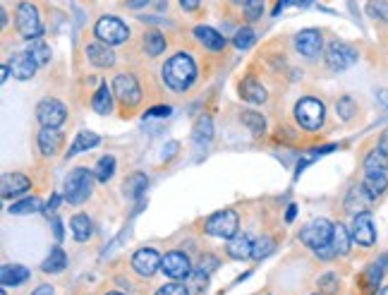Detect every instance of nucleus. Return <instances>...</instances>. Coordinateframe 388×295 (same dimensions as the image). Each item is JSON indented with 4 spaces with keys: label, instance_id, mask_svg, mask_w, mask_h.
I'll return each mask as SVG.
<instances>
[{
    "label": "nucleus",
    "instance_id": "1",
    "mask_svg": "<svg viewBox=\"0 0 388 295\" xmlns=\"http://www.w3.org/2000/svg\"><path fill=\"white\" fill-rule=\"evenodd\" d=\"M163 80L175 92H187L197 80V65L187 53H175V56L163 65Z\"/></svg>",
    "mask_w": 388,
    "mask_h": 295
},
{
    "label": "nucleus",
    "instance_id": "2",
    "mask_svg": "<svg viewBox=\"0 0 388 295\" xmlns=\"http://www.w3.org/2000/svg\"><path fill=\"white\" fill-rule=\"evenodd\" d=\"M365 190L369 192L372 200H377L379 195H384L388 188V156L381 149L367 154L365 159V180H362Z\"/></svg>",
    "mask_w": 388,
    "mask_h": 295
},
{
    "label": "nucleus",
    "instance_id": "3",
    "mask_svg": "<svg viewBox=\"0 0 388 295\" xmlns=\"http://www.w3.org/2000/svg\"><path fill=\"white\" fill-rule=\"evenodd\" d=\"M94 171H89V168H75V171H70V176L65 178V200L70 204H82L89 200V195H92L94 190Z\"/></svg>",
    "mask_w": 388,
    "mask_h": 295
},
{
    "label": "nucleus",
    "instance_id": "4",
    "mask_svg": "<svg viewBox=\"0 0 388 295\" xmlns=\"http://www.w3.org/2000/svg\"><path fill=\"white\" fill-rule=\"evenodd\" d=\"M238 226H240V219L233 209H223V212H216L206 219V233L214 238H223V240H233L238 236Z\"/></svg>",
    "mask_w": 388,
    "mask_h": 295
},
{
    "label": "nucleus",
    "instance_id": "5",
    "mask_svg": "<svg viewBox=\"0 0 388 295\" xmlns=\"http://www.w3.org/2000/svg\"><path fill=\"white\" fill-rule=\"evenodd\" d=\"M96 39L103 41V44L108 46H120L125 44L127 39H130V29H127V24L123 20H118V17H101L99 22H96Z\"/></svg>",
    "mask_w": 388,
    "mask_h": 295
},
{
    "label": "nucleus",
    "instance_id": "6",
    "mask_svg": "<svg viewBox=\"0 0 388 295\" xmlns=\"http://www.w3.org/2000/svg\"><path fill=\"white\" fill-rule=\"evenodd\" d=\"M324 116H326V108H324V104H321L319 99H312V96H307V99L297 101L295 120L305 130H319L321 125H324Z\"/></svg>",
    "mask_w": 388,
    "mask_h": 295
},
{
    "label": "nucleus",
    "instance_id": "7",
    "mask_svg": "<svg viewBox=\"0 0 388 295\" xmlns=\"http://www.w3.org/2000/svg\"><path fill=\"white\" fill-rule=\"evenodd\" d=\"M331 238H333V224L329 219H314L302 228L300 233V240L305 245H309L314 252L321 250V248H329L331 245Z\"/></svg>",
    "mask_w": 388,
    "mask_h": 295
},
{
    "label": "nucleus",
    "instance_id": "8",
    "mask_svg": "<svg viewBox=\"0 0 388 295\" xmlns=\"http://www.w3.org/2000/svg\"><path fill=\"white\" fill-rule=\"evenodd\" d=\"M15 17H17V29H20V34L27 41L39 39L41 32H44V24H41V17H39V10H36V5L20 3V5H17V15Z\"/></svg>",
    "mask_w": 388,
    "mask_h": 295
},
{
    "label": "nucleus",
    "instance_id": "9",
    "mask_svg": "<svg viewBox=\"0 0 388 295\" xmlns=\"http://www.w3.org/2000/svg\"><path fill=\"white\" fill-rule=\"evenodd\" d=\"M65 106L58 99H44L36 106V120L41 123V128H60L65 123Z\"/></svg>",
    "mask_w": 388,
    "mask_h": 295
},
{
    "label": "nucleus",
    "instance_id": "10",
    "mask_svg": "<svg viewBox=\"0 0 388 295\" xmlns=\"http://www.w3.org/2000/svg\"><path fill=\"white\" fill-rule=\"evenodd\" d=\"M326 63H329V68L336 70V72L348 70L350 65L357 63V51L350 44L333 41V44L329 46V53H326Z\"/></svg>",
    "mask_w": 388,
    "mask_h": 295
},
{
    "label": "nucleus",
    "instance_id": "11",
    "mask_svg": "<svg viewBox=\"0 0 388 295\" xmlns=\"http://www.w3.org/2000/svg\"><path fill=\"white\" fill-rule=\"evenodd\" d=\"M161 262L163 257L154 248H142L132 257V269H135L139 276H144V279H151V276L161 269Z\"/></svg>",
    "mask_w": 388,
    "mask_h": 295
},
{
    "label": "nucleus",
    "instance_id": "12",
    "mask_svg": "<svg viewBox=\"0 0 388 295\" xmlns=\"http://www.w3.org/2000/svg\"><path fill=\"white\" fill-rule=\"evenodd\" d=\"M113 94L123 101L125 106H137L142 101V89L132 75H118L113 82Z\"/></svg>",
    "mask_w": 388,
    "mask_h": 295
},
{
    "label": "nucleus",
    "instance_id": "13",
    "mask_svg": "<svg viewBox=\"0 0 388 295\" xmlns=\"http://www.w3.org/2000/svg\"><path fill=\"white\" fill-rule=\"evenodd\" d=\"M161 272L166 276H171L173 281H183L192 274V264L183 252H168L161 262Z\"/></svg>",
    "mask_w": 388,
    "mask_h": 295
},
{
    "label": "nucleus",
    "instance_id": "14",
    "mask_svg": "<svg viewBox=\"0 0 388 295\" xmlns=\"http://www.w3.org/2000/svg\"><path fill=\"white\" fill-rule=\"evenodd\" d=\"M353 240L357 245H362V248H372L374 243H377V228H374V221L372 216L367 212L357 214L355 221H353Z\"/></svg>",
    "mask_w": 388,
    "mask_h": 295
},
{
    "label": "nucleus",
    "instance_id": "15",
    "mask_svg": "<svg viewBox=\"0 0 388 295\" xmlns=\"http://www.w3.org/2000/svg\"><path fill=\"white\" fill-rule=\"evenodd\" d=\"M8 68H10V75L15 77V80L24 82V80H32L39 65H36L34 58L29 56L27 51H24V53H12L10 60H8Z\"/></svg>",
    "mask_w": 388,
    "mask_h": 295
},
{
    "label": "nucleus",
    "instance_id": "16",
    "mask_svg": "<svg viewBox=\"0 0 388 295\" xmlns=\"http://www.w3.org/2000/svg\"><path fill=\"white\" fill-rule=\"evenodd\" d=\"M321 46H324V39H321L317 29H305V32L295 36V48L305 58H317L321 53Z\"/></svg>",
    "mask_w": 388,
    "mask_h": 295
},
{
    "label": "nucleus",
    "instance_id": "17",
    "mask_svg": "<svg viewBox=\"0 0 388 295\" xmlns=\"http://www.w3.org/2000/svg\"><path fill=\"white\" fill-rule=\"evenodd\" d=\"M87 58L92 60L96 68H111V65L115 63L111 46L103 44V41H94V44L87 46Z\"/></svg>",
    "mask_w": 388,
    "mask_h": 295
},
{
    "label": "nucleus",
    "instance_id": "18",
    "mask_svg": "<svg viewBox=\"0 0 388 295\" xmlns=\"http://www.w3.org/2000/svg\"><path fill=\"white\" fill-rule=\"evenodd\" d=\"M63 147V135L58 132V128H41L39 132V149L44 156H53L60 152Z\"/></svg>",
    "mask_w": 388,
    "mask_h": 295
},
{
    "label": "nucleus",
    "instance_id": "19",
    "mask_svg": "<svg viewBox=\"0 0 388 295\" xmlns=\"http://www.w3.org/2000/svg\"><path fill=\"white\" fill-rule=\"evenodd\" d=\"M32 188V183H29L27 176H22V173H8V176L3 178V197L5 200H10V197H20L22 192H27Z\"/></svg>",
    "mask_w": 388,
    "mask_h": 295
},
{
    "label": "nucleus",
    "instance_id": "20",
    "mask_svg": "<svg viewBox=\"0 0 388 295\" xmlns=\"http://www.w3.org/2000/svg\"><path fill=\"white\" fill-rule=\"evenodd\" d=\"M29 279V269L22 267V264H5L3 269H0V284H3L5 288H15L24 284V281Z\"/></svg>",
    "mask_w": 388,
    "mask_h": 295
},
{
    "label": "nucleus",
    "instance_id": "21",
    "mask_svg": "<svg viewBox=\"0 0 388 295\" xmlns=\"http://www.w3.org/2000/svg\"><path fill=\"white\" fill-rule=\"evenodd\" d=\"M194 36H197V39L202 41L206 48H209V51H223V48H226V39H223V36L218 34L216 29L204 27V24L194 27Z\"/></svg>",
    "mask_w": 388,
    "mask_h": 295
},
{
    "label": "nucleus",
    "instance_id": "22",
    "mask_svg": "<svg viewBox=\"0 0 388 295\" xmlns=\"http://www.w3.org/2000/svg\"><path fill=\"white\" fill-rule=\"evenodd\" d=\"M252 252H254V243L250 236H235L228 243V255L233 257V260H250Z\"/></svg>",
    "mask_w": 388,
    "mask_h": 295
},
{
    "label": "nucleus",
    "instance_id": "23",
    "mask_svg": "<svg viewBox=\"0 0 388 295\" xmlns=\"http://www.w3.org/2000/svg\"><path fill=\"white\" fill-rule=\"evenodd\" d=\"M369 202H374V200L369 197V192L365 190V185H360V188H353V190H350L348 200H345V209H348V212H353V214L357 216V212H360V214L365 212Z\"/></svg>",
    "mask_w": 388,
    "mask_h": 295
},
{
    "label": "nucleus",
    "instance_id": "24",
    "mask_svg": "<svg viewBox=\"0 0 388 295\" xmlns=\"http://www.w3.org/2000/svg\"><path fill=\"white\" fill-rule=\"evenodd\" d=\"M240 94L242 99L250 101V104H264L266 101V89L254 80V77H247V80L240 84Z\"/></svg>",
    "mask_w": 388,
    "mask_h": 295
},
{
    "label": "nucleus",
    "instance_id": "25",
    "mask_svg": "<svg viewBox=\"0 0 388 295\" xmlns=\"http://www.w3.org/2000/svg\"><path fill=\"white\" fill-rule=\"evenodd\" d=\"M350 240H353V233H350L343 224L333 226V238H331V250H333V255H348Z\"/></svg>",
    "mask_w": 388,
    "mask_h": 295
},
{
    "label": "nucleus",
    "instance_id": "26",
    "mask_svg": "<svg viewBox=\"0 0 388 295\" xmlns=\"http://www.w3.org/2000/svg\"><path fill=\"white\" fill-rule=\"evenodd\" d=\"M149 188V180L144 173H132L130 178L125 180V185H123V190H125V197H130V200H139V197L147 192Z\"/></svg>",
    "mask_w": 388,
    "mask_h": 295
},
{
    "label": "nucleus",
    "instance_id": "27",
    "mask_svg": "<svg viewBox=\"0 0 388 295\" xmlns=\"http://www.w3.org/2000/svg\"><path fill=\"white\" fill-rule=\"evenodd\" d=\"M99 142H101V137L96 135V132H87V130H84V132H80V135L75 137V142H72L68 156H75V154H80V152H89V149L99 147Z\"/></svg>",
    "mask_w": 388,
    "mask_h": 295
},
{
    "label": "nucleus",
    "instance_id": "28",
    "mask_svg": "<svg viewBox=\"0 0 388 295\" xmlns=\"http://www.w3.org/2000/svg\"><path fill=\"white\" fill-rule=\"evenodd\" d=\"M386 267H388V257H384V260H379L377 264H372V267L367 269V274H365V279H362V284L367 286V291H369V293H374V291H377V288H379V284H381V276H384Z\"/></svg>",
    "mask_w": 388,
    "mask_h": 295
},
{
    "label": "nucleus",
    "instance_id": "29",
    "mask_svg": "<svg viewBox=\"0 0 388 295\" xmlns=\"http://www.w3.org/2000/svg\"><path fill=\"white\" fill-rule=\"evenodd\" d=\"M92 108L96 113H99V116H108V113L113 111V96H111V89H108V84H101L99 92L94 94Z\"/></svg>",
    "mask_w": 388,
    "mask_h": 295
},
{
    "label": "nucleus",
    "instance_id": "30",
    "mask_svg": "<svg viewBox=\"0 0 388 295\" xmlns=\"http://www.w3.org/2000/svg\"><path fill=\"white\" fill-rule=\"evenodd\" d=\"M70 231H72V238H75L77 243H84V240L92 238V221H89V216L77 214L75 219L70 221Z\"/></svg>",
    "mask_w": 388,
    "mask_h": 295
},
{
    "label": "nucleus",
    "instance_id": "31",
    "mask_svg": "<svg viewBox=\"0 0 388 295\" xmlns=\"http://www.w3.org/2000/svg\"><path fill=\"white\" fill-rule=\"evenodd\" d=\"M65 267H68V255H65V250H60V248H53L51 255L46 257V262L41 264V269H44L46 274H60Z\"/></svg>",
    "mask_w": 388,
    "mask_h": 295
},
{
    "label": "nucleus",
    "instance_id": "32",
    "mask_svg": "<svg viewBox=\"0 0 388 295\" xmlns=\"http://www.w3.org/2000/svg\"><path fill=\"white\" fill-rule=\"evenodd\" d=\"M211 135H214V125H211V118L202 116L194 125V132H192V140L197 147H204V144L211 142Z\"/></svg>",
    "mask_w": 388,
    "mask_h": 295
},
{
    "label": "nucleus",
    "instance_id": "33",
    "mask_svg": "<svg viewBox=\"0 0 388 295\" xmlns=\"http://www.w3.org/2000/svg\"><path fill=\"white\" fill-rule=\"evenodd\" d=\"M27 53L34 58L36 65H46L48 60H51V48H48V44L44 39H32V41H29Z\"/></svg>",
    "mask_w": 388,
    "mask_h": 295
},
{
    "label": "nucleus",
    "instance_id": "34",
    "mask_svg": "<svg viewBox=\"0 0 388 295\" xmlns=\"http://www.w3.org/2000/svg\"><path fill=\"white\" fill-rule=\"evenodd\" d=\"M144 48H147V53L151 58H156L166 51V39H163V34L156 32V29L154 32H147L144 34Z\"/></svg>",
    "mask_w": 388,
    "mask_h": 295
},
{
    "label": "nucleus",
    "instance_id": "35",
    "mask_svg": "<svg viewBox=\"0 0 388 295\" xmlns=\"http://www.w3.org/2000/svg\"><path fill=\"white\" fill-rule=\"evenodd\" d=\"M113 173H115V159L113 156H103V159H99V164H96V168H94L96 180L106 183V180L113 178Z\"/></svg>",
    "mask_w": 388,
    "mask_h": 295
},
{
    "label": "nucleus",
    "instance_id": "36",
    "mask_svg": "<svg viewBox=\"0 0 388 295\" xmlns=\"http://www.w3.org/2000/svg\"><path fill=\"white\" fill-rule=\"evenodd\" d=\"M242 123H245L247 128L252 130V135H264V130H266V120L259 116V113H254V111L242 113Z\"/></svg>",
    "mask_w": 388,
    "mask_h": 295
},
{
    "label": "nucleus",
    "instance_id": "37",
    "mask_svg": "<svg viewBox=\"0 0 388 295\" xmlns=\"http://www.w3.org/2000/svg\"><path fill=\"white\" fill-rule=\"evenodd\" d=\"M274 250H276V243H274V240H271V238H259L257 243H254L252 260L262 262V260H266V257H269Z\"/></svg>",
    "mask_w": 388,
    "mask_h": 295
},
{
    "label": "nucleus",
    "instance_id": "38",
    "mask_svg": "<svg viewBox=\"0 0 388 295\" xmlns=\"http://www.w3.org/2000/svg\"><path fill=\"white\" fill-rule=\"evenodd\" d=\"M41 207V202L36 200V197H27V200H20V202H15L10 207V214H32V212H36V209Z\"/></svg>",
    "mask_w": 388,
    "mask_h": 295
},
{
    "label": "nucleus",
    "instance_id": "39",
    "mask_svg": "<svg viewBox=\"0 0 388 295\" xmlns=\"http://www.w3.org/2000/svg\"><path fill=\"white\" fill-rule=\"evenodd\" d=\"M254 39H257V34H254V29L250 27H242L238 34H235V48H240V51H247L252 44H254Z\"/></svg>",
    "mask_w": 388,
    "mask_h": 295
},
{
    "label": "nucleus",
    "instance_id": "40",
    "mask_svg": "<svg viewBox=\"0 0 388 295\" xmlns=\"http://www.w3.org/2000/svg\"><path fill=\"white\" fill-rule=\"evenodd\" d=\"M367 12L374 17V20L388 22V3H386V0H369Z\"/></svg>",
    "mask_w": 388,
    "mask_h": 295
},
{
    "label": "nucleus",
    "instance_id": "41",
    "mask_svg": "<svg viewBox=\"0 0 388 295\" xmlns=\"http://www.w3.org/2000/svg\"><path fill=\"white\" fill-rule=\"evenodd\" d=\"M336 111H338V116H341L343 120H350L355 116V101L350 99V96H343V99L338 101Z\"/></svg>",
    "mask_w": 388,
    "mask_h": 295
},
{
    "label": "nucleus",
    "instance_id": "42",
    "mask_svg": "<svg viewBox=\"0 0 388 295\" xmlns=\"http://www.w3.org/2000/svg\"><path fill=\"white\" fill-rule=\"evenodd\" d=\"M319 288L324 291L326 295H333L338 291V276L336 274H324L319 279Z\"/></svg>",
    "mask_w": 388,
    "mask_h": 295
},
{
    "label": "nucleus",
    "instance_id": "43",
    "mask_svg": "<svg viewBox=\"0 0 388 295\" xmlns=\"http://www.w3.org/2000/svg\"><path fill=\"white\" fill-rule=\"evenodd\" d=\"M156 295H190V291H187L183 284L173 281V284H163L159 291H156Z\"/></svg>",
    "mask_w": 388,
    "mask_h": 295
},
{
    "label": "nucleus",
    "instance_id": "44",
    "mask_svg": "<svg viewBox=\"0 0 388 295\" xmlns=\"http://www.w3.org/2000/svg\"><path fill=\"white\" fill-rule=\"evenodd\" d=\"M218 267V260L216 257H211V255H206V257H202V262H199V274H211L214 269Z\"/></svg>",
    "mask_w": 388,
    "mask_h": 295
},
{
    "label": "nucleus",
    "instance_id": "45",
    "mask_svg": "<svg viewBox=\"0 0 388 295\" xmlns=\"http://www.w3.org/2000/svg\"><path fill=\"white\" fill-rule=\"evenodd\" d=\"M245 12H247V17H250V20H257V17H262V12H264V0H252V3L245 8Z\"/></svg>",
    "mask_w": 388,
    "mask_h": 295
},
{
    "label": "nucleus",
    "instance_id": "46",
    "mask_svg": "<svg viewBox=\"0 0 388 295\" xmlns=\"http://www.w3.org/2000/svg\"><path fill=\"white\" fill-rule=\"evenodd\" d=\"M171 113V108L168 106H159V108H151V111H147V118H163Z\"/></svg>",
    "mask_w": 388,
    "mask_h": 295
},
{
    "label": "nucleus",
    "instance_id": "47",
    "mask_svg": "<svg viewBox=\"0 0 388 295\" xmlns=\"http://www.w3.org/2000/svg\"><path fill=\"white\" fill-rule=\"evenodd\" d=\"M180 5H183V10L192 12V10L199 8V0H180Z\"/></svg>",
    "mask_w": 388,
    "mask_h": 295
},
{
    "label": "nucleus",
    "instance_id": "48",
    "mask_svg": "<svg viewBox=\"0 0 388 295\" xmlns=\"http://www.w3.org/2000/svg\"><path fill=\"white\" fill-rule=\"evenodd\" d=\"M377 149H381V152H384V154L388 156V130L379 137V147H377Z\"/></svg>",
    "mask_w": 388,
    "mask_h": 295
},
{
    "label": "nucleus",
    "instance_id": "49",
    "mask_svg": "<svg viewBox=\"0 0 388 295\" xmlns=\"http://www.w3.org/2000/svg\"><path fill=\"white\" fill-rule=\"evenodd\" d=\"M32 295H56V293H53V286H39V288H36V291L32 293Z\"/></svg>",
    "mask_w": 388,
    "mask_h": 295
},
{
    "label": "nucleus",
    "instance_id": "50",
    "mask_svg": "<svg viewBox=\"0 0 388 295\" xmlns=\"http://www.w3.org/2000/svg\"><path fill=\"white\" fill-rule=\"evenodd\" d=\"M147 3H149V0H127V5H130V8H144Z\"/></svg>",
    "mask_w": 388,
    "mask_h": 295
},
{
    "label": "nucleus",
    "instance_id": "51",
    "mask_svg": "<svg viewBox=\"0 0 388 295\" xmlns=\"http://www.w3.org/2000/svg\"><path fill=\"white\" fill-rule=\"evenodd\" d=\"M53 228H56V238L60 240V238H63V224H60V221L56 219V221H53Z\"/></svg>",
    "mask_w": 388,
    "mask_h": 295
},
{
    "label": "nucleus",
    "instance_id": "52",
    "mask_svg": "<svg viewBox=\"0 0 388 295\" xmlns=\"http://www.w3.org/2000/svg\"><path fill=\"white\" fill-rule=\"evenodd\" d=\"M295 214H297V207H295V204H290V207H288V214H286V221H293Z\"/></svg>",
    "mask_w": 388,
    "mask_h": 295
},
{
    "label": "nucleus",
    "instance_id": "53",
    "mask_svg": "<svg viewBox=\"0 0 388 295\" xmlns=\"http://www.w3.org/2000/svg\"><path fill=\"white\" fill-rule=\"evenodd\" d=\"M288 3H290V0H278V5H276V8H274V15H278V12H281L283 8H286Z\"/></svg>",
    "mask_w": 388,
    "mask_h": 295
},
{
    "label": "nucleus",
    "instance_id": "54",
    "mask_svg": "<svg viewBox=\"0 0 388 295\" xmlns=\"http://www.w3.org/2000/svg\"><path fill=\"white\" fill-rule=\"evenodd\" d=\"M0 75H3V77H0V80H3V82H5V80H8V77H10V68H8V63L3 65V70H0Z\"/></svg>",
    "mask_w": 388,
    "mask_h": 295
},
{
    "label": "nucleus",
    "instance_id": "55",
    "mask_svg": "<svg viewBox=\"0 0 388 295\" xmlns=\"http://www.w3.org/2000/svg\"><path fill=\"white\" fill-rule=\"evenodd\" d=\"M58 202H60V197H53V200L48 202V207H46L48 212H51V209H56V207H58Z\"/></svg>",
    "mask_w": 388,
    "mask_h": 295
},
{
    "label": "nucleus",
    "instance_id": "56",
    "mask_svg": "<svg viewBox=\"0 0 388 295\" xmlns=\"http://www.w3.org/2000/svg\"><path fill=\"white\" fill-rule=\"evenodd\" d=\"M233 3H235V5H242V8H247V5H250L252 0H233Z\"/></svg>",
    "mask_w": 388,
    "mask_h": 295
},
{
    "label": "nucleus",
    "instance_id": "57",
    "mask_svg": "<svg viewBox=\"0 0 388 295\" xmlns=\"http://www.w3.org/2000/svg\"><path fill=\"white\" fill-rule=\"evenodd\" d=\"M379 295H388V286H384V288H381V291H379Z\"/></svg>",
    "mask_w": 388,
    "mask_h": 295
},
{
    "label": "nucleus",
    "instance_id": "58",
    "mask_svg": "<svg viewBox=\"0 0 388 295\" xmlns=\"http://www.w3.org/2000/svg\"><path fill=\"white\" fill-rule=\"evenodd\" d=\"M108 295H120V293H108Z\"/></svg>",
    "mask_w": 388,
    "mask_h": 295
},
{
    "label": "nucleus",
    "instance_id": "59",
    "mask_svg": "<svg viewBox=\"0 0 388 295\" xmlns=\"http://www.w3.org/2000/svg\"><path fill=\"white\" fill-rule=\"evenodd\" d=\"M0 295H5V291H3V293H0Z\"/></svg>",
    "mask_w": 388,
    "mask_h": 295
}]
</instances>
